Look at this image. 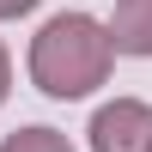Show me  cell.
I'll return each mask as SVG.
<instances>
[{"label":"cell","mask_w":152,"mask_h":152,"mask_svg":"<svg viewBox=\"0 0 152 152\" xmlns=\"http://www.w3.org/2000/svg\"><path fill=\"white\" fill-rule=\"evenodd\" d=\"M116 67V37L91 12H55L31 37V79L43 97H91Z\"/></svg>","instance_id":"6da1fadb"},{"label":"cell","mask_w":152,"mask_h":152,"mask_svg":"<svg viewBox=\"0 0 152 152\" xmlns=\"http://www.w3.org/2000/svg\"><path fill=\"white\" fill-rule=\"evenodd\" d=\"M91 152H152V104L116 97L91 116Z\"/></svg>","instance_id":"7a4b0ae2"},{"label":"cell","mask_w":152,"mask_h":152,"mask_svg":"<svg viewBox=\"0 0 152 152\" xmlns=\"http://www.w3.org/2000/svg\"><path fill=\"white\" fill-rule=\"evenodd\" d=\"M110 37H116V55H152V0H116Z\"/></svg>","instance_id":"3957f363"},{"label":"cell","mask_w":152,"mask_h":152,"mask_svg":"<svg viewBox=\"0 0 152 152\" xmlns=\"http://www.w3.org/2000/svg\"><path fill=\"white\" fill-rule=\"evenodd\" d=\"M0 152H73V140L55 128H18V134L0 140Z\"/></svg>","instance_id":"277c9868"},{"label":"cell","mask_w":152,"mask_h":152,"mask_svg":"<svg viewBox=\"0 0 152 152\" xmlns=\"http://www.w3.org/2000/svg\"><path fill=\"white\" fill-rule=\"evenodd\" d=\"M31 6H37V0H0V18H24Z\"/></svg>","instance_id":"5b68a950"},{"label":"cell","mask_w":152,"mask_h":152,"mask_svg":"<svg viewBox=\"0 0 152 152\" xmlns=\"http://www.w3.org/2000/svg\"><path fill=\"white\" fill-rule=\"evenodd\" d=\"M6 91H12V61H6V43H0V104H6Z\"/></svg>","instance_id":"8992f818"}]
</instances>
